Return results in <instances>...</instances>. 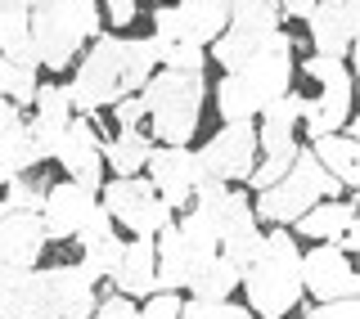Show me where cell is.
<instances>
[{
  "instance_id": "6da1fadb",
  "label": "cell",
  "mask_w": 360,
  "mask_h": 319,
  "mask_svg": "<svg viewBox=\"0 0 360 319\" xmlns=\"http://www.w3.org/2000/svg\"><path fill=\"white\" fill-rule=\"evenodd\" d=\"M158 54H162V45L153 37H140V41L95 37L90 41V54L77 63L72 82H68L72 108L95 117L99 108H112L117 99L140 95V86L158 72Z\"/></svg>"
},
{
  "instance_id": "7a4b0ae2",
  "label": "cell",
  "mask_w": 360,
  "mask_h": 319,
  "mask_svg": "<svg viewBox=\"0 0 360 319\" xmlns=\"http://www.w3.org/2000/svg\"><path fill=\"white\" fill-rule=\"evenodd\" d=\"M288 77H292V37L284 27H275L262 41V50H252L239 67L221 77L217 112L225 122H252L266 104H275L288 90Z\"/></svg>"
},
{
  "instance_id": "3957f363",
  "label": "cell",
  "mask_w": 360,
  "mask_h": 319,
  "mask_svg": "<svg viewBox=\"0 0 360 319\" xmlns=\"http://www.w3.org/2000/svg\"><path fill=\"white\" fill-rule=\"evenodd\" d=\"M239 288L248 292V311L262 319H284L302 301V247L284 225L262 234V252L239 275Z\"/></svg>"
},
{
  "instance_id": "277c9868",
  "label": "cell",
  "mask_w": 360,
  "mask_h": 319,
  "mask_svg": "<svg viewBox=\"0 0 360 319\" xmlns=\"http://www.w3.org/2000/svg\"><path fill=\"white\" fill-rule=\"evenodd\" d=\"M27 37L37 41L41 67L63 72L82 45L99 37V0H32Z\"/></svg>"
},
{
  "instance_id": "5b68a950",
  "label": "cell",
  "mask_w": 360,
  "mask_h": 319,
  "mask_svg": "<svg viewBox=\"0 0 360 319\" xmlns=\"http://www.w3.org/2000/svg\"><path fill=\"white\" fill-rule=\"evenodd\" d=\"M202 99H207V82L202 72H153L140 86V104L149 112L153 144H189L202 117Z\"/></svg>"
},
{
  "instance_id": "8992f818",
  "label": "cell",
  "mask_w": 360,
  "mask_h": 319,
  "mask_svg": "<svg viewBox=\"0 0 360 319\" xmlns=\"http://www.w3.org/2000/svg\"><path fill=\"white\" fill-rule=\"evenodd\" d=\"M338 193H342V185H338L329 171L315 162L311 149H302V144H297V153H292V167H288L270 189H262V198H257L252 211H257V221L292 225L307 207H315L320 198H338Z\"/></svg>"
},
{
  "instance_id": "52a82bcc",
  "label": "cell",
  "mask_w": 360,
  "mask_h": 319,
  "mask_svg": "<svg viewBox=\"0 0 360 319\" xmlns=\"http://www.w3.org/2000/svg\"><path fill=\"white\" fill-rule=\"evenodd\" d=\"M217 256V238H212L189 211H180V221H167L153 234V261H158V292H176L189 288V279L198 275L207 261Z\"/></svg>"
},
{
  "instance_id": "ba28073f",
  "label": "cell",
  "mask_w": 360,
  "mask_h": 319,
  "mask_svg": "<svg viewBox=\"0 0 360 319\" xmlns=\"http://www.w3.org/2000/svg\"><path fill=\"white\" fill-rule=\"evenodd\" d=\"M104 189V198H99V207H104L112 221H122L135 238H153L158 230H162L167 221H176V211L167 207L162 198H158V189H153V180H135V176H117V180H108V185H99Z\"/></svg>"
},
{
  "instance_id": "9c48e42d",
  "label": "cell",
  "mask_w": 360,
  "mask_h": 319,
  "mask_svg": "<svg viewBox=\"0 0 360 319\" xmlns=\"http://www.w3.org/2000/svg\"><path fill=\"white\" fill-rule=\"evenodd\" d=\"M230 22V0H180L153 14V41L162 45H212Z\"/></svg>"
},
{
  "instance_id": "30bf717a",
  "label": "cell",
  "mask_w": 360,
  "mask_h": 319,
  "mask_svg": "<svg viewBox=\"0 0 360 319\" xmlns=\"http://www.w3.org/2000/svg\"><path fill=\"white\" fill-rule=\"evenodd\" d=\"M194 157L207 180H248V171L257 167V126L252 122H225Z\"/></svg>"
},
{
  "instance_id": "8fae6325",
  "label": "cell",
  "mask_w": 360,
  "mask_h": 319,
  "mask_svg": "<svg viewBox=\"0 0 360 319\" xmlns=\"http://www.w3.org/2000/svg\"><path fill=\"white\" fill-rule=\"evenodd\" d=\"M54 162L68 171V180H77L82 189L99 193V185H104V140L95 131V117H86V112L68 117L63 140L54 149Z\"/></svg>"
},
{
  "instance_id": "7c38bea8",
  "label": "cell",
  "mask_w": 360,
  "mask_h": 319,
  "mask_svg": "<svg viewBox=\"0 0 360 319\" xmlns=\"http://www.w3.org/2000/svg\"><path fill=\"white\" fill-rule=\"evenodd\" d=\"M95 301V279L86 275L82 261L41 270V319H90Z\"/></svg>"
},
{
  "instance_id": "4fadbf2b",
  "label": "cell",
  "mask_w": 360,
  "mask_h": 319,
  "mask_svg": "<svg viewBox=\"0 0 360 319\" xmlns=\"http://www.w3.org/2000/svg\"><path fill=\"white\" fill-rule=\"evenodd\" d=\"M144 167H149V180H153L158 198L172 211H185L189 198H194V185L202 180L194 149H189V144H153V153H149Z\"/></svg>"
},
{
  "instance_id": "5bb4252c",
  "label": "cell",
  "mask_w": 360,
  "mask_h": 319,
  "mask_svg": "<svg viewBox=\"0 0 360 319\" xmlns=\"http://www.w3.org/2000/svg\"><path fill=\"white\" fill-rule=\"evenodd\" d=\"M302 292H311L315 301H338V297H360V279L352 270L342 247L320 243L315 252L302 256Z\"/></svg>"
},
{
  "instance_id": "9a60e30c",
  "label": "cell",
  "mask_w": 360,
  "mask_h": 319,
  "mask_svg": "<svg viewBox=\"0 0 360 319\" xmlns=\"http://www.w3.org/2000/svg\"><path fill=\"white\" fill-rule=\"evenodd\" d=\"M307 27H311L315 54L347 59L356 45V27H360V0H315L307 14Z\"/></svg>"
},
{
  "instance_id": "2e32d148",
  "label": "cell",
  "mask_w": 360,
  "mask_h": 319,
  "mask_svg": "<svg viewBox=\"0 0 360 319\" xmlns=\"http://www.w3.org/2000/svg\"><path fill=\"white\" fill-rule=\"evenodd\" d=\"M95 207H99V198L90 189H82L77 180H63V185L45 189V202H41L45 238H77V230L86 225V216Z\"/></svg>"
},
{
  "instance_id": "e0dca14e",
  "label": "cell",
  "mask_w": 360,
  "mask_h": 319,
  "mask_svg": "<svg viewBox=\"0 0 360 319\" xmlns=\"http://www.w3.org/2000/svg\"><path fill=\"white\" fill-rule=\"evenodd\" d=\"M32 104H37V117L27 122V135H32V149H37V162H45V157H54V149L63 140V126L72 117V90L68 86H37Z\"/></svg>"
},
{
  "instance_id": "ac0fdd59",
  "label": "cell",
  "mask_w": 360,
  "mask_h": 319,
  "mask_svg": "<svg viewBox=\"0 0 360 319\" xmlns=\"http://www.w3.org/2000/svg\"><path fill=\"white\" fill-rule=\"evenodd\" d=\"M302 108H307V95H297V90H284V95L275 99V104H266L257 117H262V126H257V153H284V149H297V126H302Z\"/></svg>"
},
{
  "instance_id": "d6986e66",
  "label": "cell",
  "mask_w": 360,
  "mask_h": 319,
  "mask_svg": "<svg viewBox=\"0 0 360 319\" xmlns=\"http://www.w3.org/2000/svg\"><path fill=\"white\" fill-rule=\"evenodd\" d=\"M352 117V72L338 77V82H324L320 95L307 99V108H302V126L315 135H333L342 131V122Z\"/></svg>"
},
{
  "instance_id": "ffe728a7",
  "label": "cell",
  "mask_w": 360,
  "mask_h": 319,
  "mask_svg": "<svg viewBox=\"0 0 360 319\" xmlns=\"http://www.w3.org/2000/svg\"><path fill=\"white\" fill-rule=\"evenodd\" d=\"M158 261H153V238H135V243L122 247V261H117V275H112V283H117L122 297H149V292H158Z\"/></svg>"
},
{
  "instance_id": "44dd1931",
  "label": "cell",
  "mask_w": 360,
  "mask_h": 319,
  "mask_svg": "<svg viewBox=\"0 0 360 319\" xmlns=\"http://www.w3.org/2000/svg\"><path fill=\"white\" fill-rule=\"evenodd\" d=\"M0 319H41V270H0Z\"/></svg>"
},
{
  "instance_id": "7402d4cb",
  "label": "cell",
  "mask_w": 360,
  "mask_h": 319,
  "mask_svg": "<svg viewBox=\"0 0 360 319\" xmlns=\"http://www.w3.org/2000/svg\"><path fill=\"white\" fill-rule=\"evenodd\" d=\"M311 153H315V162L329 171L342 189H356L360 185V144L352 140V135H342V131L315 135V140H311Z\"/></svg>"
},
{
  "instance_id": "603a6c76",
  "label": "cell",
  "mask_w": 360,
  "mask_h": 319,
  "mask_svg": "<svg viewBox=\"0 0 360 319\" xmlns=\"http://www.w3.org/2000/svg\"><path fill=\"white\" fill-rule=\"evenodd\" d=\"M292 225H297V234L315 238V243H333L342 230L356 225V198H320L315 207L302 211Z\"/></svg>"
},
{
  "instance_id": "cb8c5ba5",
  "label": "cell",
  "mask_w": 360,
  "mask_h": 319,
  "mask_svg": "<svg viewBox=\"0 0 360 319\" xmlns=\"http://www.w3.org/2000/svg\"><path fill=\"white\" fill-rule=\"evenodd\" d=\"M149 153H153V135H144L140 126H122L104 144V162L112 167V176H140Z\"/></svg>"
},
{
  "instance_id": "d4e9b609",
  "label": "cell",
  "mask_w": 360,
  "mask_h": 319,
  "mask_svg": "<svg viewBox=\"0 0 360 319\" xmlns=\"http://www.w3.org/2000/svg\"><path fill=\"white\" fill-rule=\"evenodd\" d=\"M239 275H243V270H239V266H230V261L217 252L194 279H189V292H194V297H207V301H225L234 288H239Z\"/></svg>"
},
{
  "instance_id": "484cf974",
  "label": "cell",
  "mask_w": 360,
  "mask_h": 319,
  "mask_svg": "<svg viewBox=\"0 0 360 319\" xmlns=\"http://www.w3.org/2000/svg\"><path fill=\"white\" fill-rule=\"evenodd\" d=\"M37 167V149H32V135H27V122L0 131V176L14 180V176H27Z\"/></svg>"
},
{
  "instance_id": "4316f807",
  "label": "cell",
  "mask_w": 360,
  "mask_h": 319,
  "mask_svg": "<svg viewBox=\"0 0 360 319\" xmlns=\"http://www.w3.org/2000/svg\"><path fill=\"white\" fill-rule=\"evenodd\" d=\"M225 27L266 37V32L279 27V0H230V22Z\"/></svg>"
},
{
  "instance_id": "83f0119b",
  "label": "cell",
  "mask_w": 360,
  "mask_h": 319,
  "mask_svg": "<svg viewBox=\"0 0 360 319\" xmlns=\"http://www.w3.org/2000/svg\"><path fill=\"white\" fill-rule=\"evenodd\" d=\"M122 238L117 234H99V238H86L82 243V266H86V275L90 279H112L117 275V261H122Z\"/></svg>"
},
{
  "instance_id": "f1b7e54d",
  "label": "cell",
  "mask_w": 360,
  "mask_h": 319,
  "mask_svg": "<svg viewBox=\"0 0 360 319\" xmlns=\"http://www.w3.org/2000/svg\"><path fill=\"white\" fill-rule=\"evenodd\" d=\"M32 95H37V67H18L0 54V99H14L18 108H27Z\"/></svg>"
},
{
  "instance_id": "f546056e",
  "label": "cell",
  "mask_w": 360,
  "mask_h": 319,
  "mask_svg": "<svg viewBox=\"0 0 360 319\" xmlns=\"http://www.w3.org/2000/svg\"><path fill=\"white\" fill-rule=\"evenodd\" d=\"M180 319H252L248 306H234L230 297L225 301H207V297H189L180 306Z\"/></svg>"
},
{
  "instance_id": "4dcf8cb0",
  "label": "cell",
  "mask_w": 360,
  "mask_h": 319,
  "mask_svg": "<svg viewBox=\"0 0 360 319\" xmlns=\"http://www.w3.org/2000/svg\"><path fill=\"white\" fill-rule=\"evenodd\" d=\"M158 63L172 67V72H202V67H207V50H202V45H162Z\"/></svg>"
},
{
  "instance_id": "1f68e13d",
  "label": "cell",
  "mask_w": 360,
  "mask_h": 319,
  "mask_svg": "<svg viewBox=\"0 0 360 319\" xmlns=\"http://www.w3.org/2000/svg\"><path fill=\"white\" fill-rule=\"evenodd\" d=\"M41 202H45V189L37 180H22V176L5 180V207L9 211H37L41 216Z\"/></svg>"
},
{
  "instance_id": "d6a6232c",
  "label": "cell",
  "mask_w": 360,
  "mask_h": 319,
  "mask_svg": "<svg viewBox=\"0 0 360 319\" xmlns=\"http://www.w3.org/2000/svg\"><path fill=\"white\" fill-rule=\"evenodd\" d=\"M292 153H297V149L266 153V162H262V167H252V171H248V185H252L257 193H262V189H270V185H275V180H279V176H284V171L292 167Z\"/></svg>"
},
{
  "instance_id": "836d02e7",
  "label": "cell",
  "mask_w": 360,
  "mask_h": 319,
  "mask_svg": "<svg viewBox=\"0 0 360 319\" xmlns=\"http://www.w3.org/2000/svg\"><path fill=\"white\" fill-rule=\"evenodd\" d=\"M302 72L311 77V82H338V77H347V59H329V54H311L307 63H302Z\"/></svg>"
},
{
  "instance_id": "e575fe53",
  "label": "cell",
  "mask_w": 360,
  "mask_h": 319,
  "mask_svg": "<svg viewBox=\"0 0 360 319\" xmlns=\"http://www.w3.org/2000/svg\"><path fill=\"white\" fill-rule=\"evenodd\" d=\"M180 292H149V301H144L140 319H180Z\"/></svg>"
},
{
  "instance_id": "d590c367",
  "label": "cell",
  "mask_w": 360,
  "mask_h": 319,
  "mask_svg": "<svg viewBox=\"0 0 360 319\" xmlns=\"http://www.w3.org/2000/svg\"><path fill=\"white\" fill-rule=\"evenodd\" d=\"M302 319H360V297H338V301H320L315 311Z\"/></svg>"
},
{
  "instance_id": "8d00e7d4",
  "label": "cell",
  "mask_w": 360,
  "mask_h": 319,
  "mask_svg": "<svg viewBox=\"0 0 360 319\" xmlns=\"http://www.w3.org/2000/svg\"><path fill=\"white\" fill-rule=\"evenodd\" d=\"M18 37H27V9H0V50H9Z\"/></svg>"
},
{
  "instance_id": "74e56055",
  "label": "cell",
  "mask_w": 360,
  "mask_h": 319,
  "mask_svg": "<svg viewBox=\"0 0 360 319\" xmlns=\"http://www.w3.org/2000/svg\"><path fill=\"white\" fill-rule=\"evenodd\" d=\"M90 319H140V311H135V301L131 297H104V301H95V311H90Z\"/></svg>"
},
{
  "instance_id": "f35d334b",
  "label": "cell",
  "mask_w": 360,
  "mask_h": 319,
  "mask_svg": "<svg viewBox=\"0 0 360 319\" xmlns=\"http://www.w3.org/2000/svg\"><path fill=\"white\" fill-rule=\"evenodd\" d=\"M112 117H117V126H140V122H144V104H140V95L117 99V104H112Z\"/></svg>"
},
{
  "instance_id": "ab89813d",
  "label": "cell",
  "mask_w": 360,
  "mask_h": 319,
  "mask_svg": "<svg viewBox=\"0 0 360 319\" xmlns=\"http://www.w3.org/2000/svg\"><path fill=\"white\" fill-rule=\"evenodd\" d=\"M99 234H112V216L104 211V207H95L86 216V225L77 230V243H86V238H99Z\"/></svg>"
},
{
  "instance_id": "60d3db41",
  "label": "cell",
  "mask_w": 360,
  "mask_h": 319,
  "mask_svg": "<svg viewBox=\"0 0 360 319\" xmlns=\"http://www.w3.org/2000/svg\"><path fill=\"white\" fill-rule=\"evenodd\" d=\"M99 5L108 9V22H112V27H131L135 14H140V5H135V0H99Z\"/></svg>"
},
{
  "instance_id": "b9f144b4",
  "label": "cell",
  "mask_w": 360,
  "mask_h": 319,
  "mask_svg": "<svg viewBox=\"0 0 360 319\" xmlns=\"http://www.w3.org/2000/svg\"><path fill=\"white\" fill-rule=\"evenodd\" d=\"M315 0H279V18H307Z\"/></svg>"
},
{
  "instance_id": "7bdbcfd3",
  "label": "cell",
  "mask_w": 360,
  "mask_h": 319,
  "mask_svg": "<svg viewBox=\"0 0 360 319\" xmlns=\"http://www.w3.org/2000/svg\"><path fill=\"white\" fill-rule=\"evenodd\" d=\"M18 122H22V108L14 104V99H0V131L18 126Z\"/></svg>"
},
{
  "instance_id": "ee69618b",
  "label": "cell",
  "mask_w": 360,
  "mask_h": 319,
  "mask_svg": "<svg viewBox=\"0 0 360 319\" xmlns=\"http://www.w3.org/2000/svg\"><path fill=\"white\" fill-rule=\"evenodd\" d=\"M0 9H32V0H0Z\"/></svg>"
},
{
  "instance_id": "f6af8a7d",
  "label": "cell",
  "mask_w": 360,
  "mask_h": 319,
  "mask_svg": "<svg viewBox=\"0 0 360 319\" xmlns=\"http://www.w3.org/2000/svg\"><path fill=\"white\" fill-rule=\"evenodd\" d=\"M0 216H9V207H5V198H0Z\"/></svg>"
},
{
  "instance_id": "bcb514c9",
  "label": "cell",
  "mask_w": 360,
  "mask_h": 319,
  "mask_svg": "<svg viewBox=\"0 0 360 319\" xmlns=\"http://www.w3.org/2000/svg\"><path fill=\"white\" fill-rule=\"evenodd\" d=\"M0 185H5V176H0Z\"/></svg>"
}]
</instances>
